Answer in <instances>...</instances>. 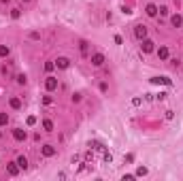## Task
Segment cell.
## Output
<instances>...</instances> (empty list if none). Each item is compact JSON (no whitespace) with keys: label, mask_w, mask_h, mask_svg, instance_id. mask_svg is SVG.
<instances>
[{"label":"cell","mask_w":183,"mask_h":181,"mask_svg":"<svg viewBox=\"0 0 183 181\" xmlns=\"http://www.w3.org/2000/svg\"><path fill=\"white\" fill-rule=\"evenodd\" d=\"M11 107L13 109H21V98H11Z\"/></svg>","instance_id":"2e32d148"},{"label":"cell","mask_w":183,"mask_h":181,"mask_svg":"<svg viewBox=\"0 0 183 181\" xmlns=\"http://www.w3.org/2000/svg\"><path fill=\"white\" fill-rule=\"evenodd\" d=\"M13 137H15V141H26V130H21V128L13 130Z\"/></svg>","instance_id":"ba28073f"},{"label":"cell","mask_w":183,"mask_h":181,"mask_svg":"<svg viewBox=\"0 0 183 181\" xmlns=\"http://www.w3.org/2000/svg\"><path fill=\"white\" fill-rule=\"evenodd\" d=\"M24 2H28V0H24Z\"/></svg>","instance_id":"d4e9b609"},{"label":"cell","mask_w":183,"mask_h":181,"mask_svg":"<svg viewBox=\"0 0 183 181\" xmlns=\"http://www.w3.org/2000/svg\"><path fill=\"white\" fill-rule=\"evenodd\" d=\"M51 102H53L51 96H45V98H43V104H51Z\"/></svg>","instance_id":"603a6c76"},{"label":"cell","mask_w":183,"mask_h":181,"mask_svg":"<svg viewBox=\"0 0 183 181\" xmlns=\"http://www.w3.org/2000/svg\"><path fill=\"white\" fill-rule=\"evenodd\" d=\"M92 64H94V66H102L104 64V56L102 53H94V56H92Z\"/></svg>","instance_id":"3957f363"},{"label":"cell","mask_w":183,"mask_h":181,"mask_svg":"<svg viewBox=\"0 0 183 181\" xmlns=\"http://www.w3.org/2000/svg\"><path fill=\"white\" fill-rule=\"evenodd\" d=\"M111 160H113V155H111L109 151H104V162H106V164H111Z\"/></svg>","instance_id":"7402d4cb"},{"label":"cell","mask_w":183,"mask_h":181,"mask_svg":"<svg viewBox=\"0 0 183 181\" xmlns=\"http://www.w3.org/2000/svg\"><path fill=\"white\" fill-rule=\"evenodd\" d=\"M9 124V115L7 113H0V126H7Z\"/></svg>","instance_id":"e0dca14e"},{"label":"cell","mask_w":183,"mask_h":181,"mask_svg":"<svg viewBox=\"0 0 183 181\" xmlns=\"http://www.w3.org/2000/svg\"><path fill=\"white\" fill-rule=\"evenodd\" d=\"M43 155H45V158L56 155V147H53V145H45V147H43Z\"/></svg>","instance_id":"52a82bcc"},{"label":"cell","mask_w":183,"mask_h":181,"mask_svg":"<svg viewBox=\"0 0 183 181\" xmlns=\"http://www.w3.org/2000/svg\"><path fill=\"white\" fill-rule=\"evenodd\" d=\"M56 66H58V68H68V66H70V60H68V58H58Z\"/></svg>","instance_id":"5b68a950"},{"label":"cell","mask_w":183,"mask_h":181,"mask_svg":"<svg viewBox=\"0 0 183 181\" xmlns=\"http://www.w3.org/2000/svg\"><path fill=\"white\" fill-rule=\"evenodd\" d=\"M147 175V168L145 166H139V170H136V177H145Z\"/></svg>","instance_id":"ac0fdd59"},{"label":"cell","mask_w":183,"mask_h":181,"mask_svg":"<svg viewBox=\"0 0 183 181\" xmlns=\"http://www.w3.org/2000/svg\"><path fill=\"white\" fill-rule=\"evenodd\" d=\"M26 81H28L26 75H17V83H19V85H26Z\"/></svg>","instance_id":"ffe728a7"},{"label":"cell","mask_w":183,"mask_h":181,"mask_svg":"<svg viewBox=\"0 0 183 181\" xmlns=\"http://www.w3.org/2000/svg\"><path fill=\"white\" fill-rule=\"evenodd\" d=\"M26 124H28V126H34V124H36V117H34V115H28Z\"/></svg>","instance_id":"44dd1931"},{"label":"cell","mask_w":183,"mask_h":181,"mask_svg":"<svg viewBox=\"0 0 183 181\" xmlns=\"http://www.w3.org/2000/svg\"><path fill=\"white\" fill-rule=\"evenodd\" d=\"M170 24H172L175 28H179V26L183 24V17H181L179 13H177V15H172V17H170Z\"/></svg>","instance_id":"9c48e42d"},{"label":"cell","mask_w":183,"mask_h":181,"mask_svg":"<svg viewBox=\"0 0 183 181\" xmlns=\"http://www.w3.org/2000/svg\"><path fill=\"white\" fill-rule=\"evenodd\" d=\"M17 166L26 170V168H28V158H24V155H19V158H17Z\"/></svg>","instance_id":"7c38bea8"},{"label":"cell","mask_w":183,"mask_h":181,"mask_svg":"<svg viewBox=\"0 0 183 181\" xmlns=\"http://www.w3.org/2000/svg\"><path fill=\"white\" fill-rule=\"evenodd\" d=\"M145 13H147L149 17H155V15H158V7H155V5H147Z\"/></svg>","instance_id":"30bf717a"},{"label":"cell","mask_w":183,"mask_h":181,"mask_svg":"<svg viewBox=\"0 0 183 181\" xmlns=\"http://www.w3.org/2000/svg\"><path fill=\"white\" fill-rule=\"evenodd\" d=\"M43 128L47 130V132H51V130H53V122H51V119H45V122H43Z\"/></svg>","instance_id":"9a60e30c"},{"label":"cell","mask_w":183,"mask_h":181,"mask_svg":"<svg viewBox=\"0 0 183 181\" xmlns=\"http://www.w3.org/2000/svg\"><path fill=\"white\" fill-rule=\"evenodd\" d=\"M153 41H149V38H143V45H141V49L145 51V53H149V51H153Z\"/></svg>","instance_id":"7a4b0ae2"},{"label":"cell","mask_w":183,"mask_h":181,"mask_svg":"<svg viewBox=\"0 0 183 181\" xmlns=\"http://www.w3.org/2000/svg\"><path fill=\"white\" fill-rule=\"evenodd\" d=\"M19 15H21V13H19L17 9H13V13H11V17H13V19H19Z\"/></svg>","instance_id":"cb8c5ba5"},{"label":"cell","mask_w":183,"mask_h":181,"mask_svg":"<svg viewBox=\"0 0 183 181\" xmlns=\"http://www.w3.org/2000/svg\"><path fill=\"white\" fill-rule=\"evenodd\" d=\"M45 87H47V92H53V89H58V79H56V77H47V81H45Z\"/></svg>","instance_id":"6da1fadb"},{"label":"cell","mask_w":183,"mask_h":181,"mask_svg":"<svg viewBox=\"0 0 183 181\" xmlns=\"http://www.w3.org/2000/svg\"><path fill=\"white\" fill-rule=\"evenodd\" d=\"M151 83H155V85H170V79L168 77H153Z\"/></svg>","instance_id":"277c9868"},{"label":"cell","mask_w":183,"mask_h":181,"mask_svg":"<svg viewBox=\"0 0 183 181\" xmlns=\"http://www.w3.org/2000/svg\"><path fill=\"white\" fill-rule=\"evenodd\" d=\"M134 34H136V38H145L147 36V28L145 26H136L134 28Z\"/></svg>","instance_id":"8992f818"},{"label":"cell","mask_w":183,"mask_h":181,"mask_svg":"<svg viewBox=\"0 0 183 181\" xmlns=\"http://www.w3.org/2000/svg\"><path fill=\"white\" fill-rule=\"evenodd\" d=\"M158 58L160 60H168V47H160L158 49Z\"/></svg>","instance_id":"8fae6325"},{"label":"cell","mask_w":183,"mask_h":181,"mask_svg":"<svg viewBox=\"0 0 183 181\" xmlns=\"http://www.w3.org/2000/svg\"><path fill=\"white\" fill-rule=\"evenodd\" d=\"M7 170H9V175H17V173H19L17 162H15V164H9V166H7Z\"/></svg>","instance_id":"4fadbf2b"},{"label":"cell","mask_w":183,"mask_h":181,"mask_svg":"<svg viewBox=\"0 0 183 181\" xmlns=\"http://www.w3.org/2000/svg\"><path fill=\"white\" fill-rule=\"evenodd\" d=\"M9 53H11V49L7 47V45H0V58H7Z\"/></svg>","instance_id":"5bb4252c"},{"label":"cell","mask_w":183,"mask_h":181,"mask_svg":"<svg viewBox=\"0 0 183 181\" xmlns=\"http://www.w3.org/2000/svg\"><path fill=\"white\" fill-rule=\"evenodd\" d=\"M56 68V62H47V64H45V71H47V73H51Z\"/></svg>","instance_id":"d6986e66"}]
</instances>
